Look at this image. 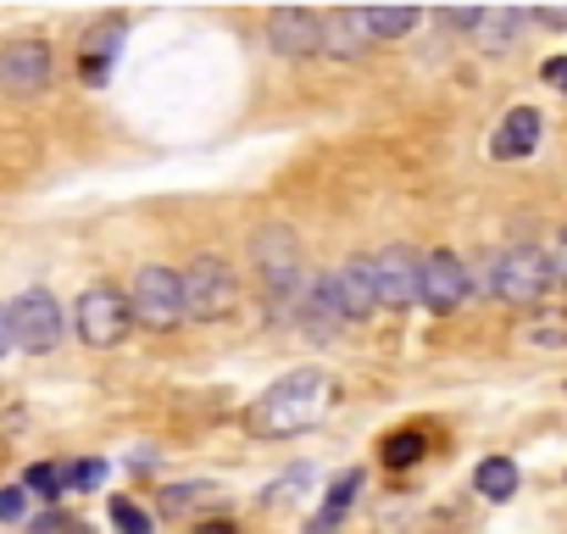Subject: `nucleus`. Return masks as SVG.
<instances>
[{"instance_id": "nucleus-1", "label": "nucleus", "mask_w": 567, "mask_h": 534, "mask_svg": "<svg viewBox=\"0 0 567 534\" xmlns=\"http://www.w3.org/2000/svg\"><path fill=\"white\" fill-rule=\"evenodd\" d=\"M334 407V379L323 368H296V373H284L272 379L256 407H250V429L267 434V440H290V434H307L329 418Z\"/></svg>"}, {"instance_id": "nucleus-2", "label": "nucleus", "mask_w": 567, "mask_h": 534, "mask_svg": "<svg viewBox=\"0 0 567 534\" xmlns=\"http://www.w3.org/2000/svg\"><path fill=\"white\" fill-rule=\"evenodd\" d=\"M250 261H256L267 296L301 318V307H307V296H312V279L301 274V245H296V234L284 228V223H272L267 234L250 239Z\"/></svg>"}, {"instance_id": "nucleus-3", "label": "nucleus", "mask_w": 567, "mask_h": 534, "mask_svg": "<svg viewBox=\"0 0 567 534\" xmlns=\"http://www.w3.org/2000/svg\"><path fill=\"white\" fill-rule=\"evenodd\" d=\"M184 318H200V324H217L239 307V279H234V267L212 250H200L189 267H184Z\"/></svg>"}, {"instance_id": "nucleus-4", "label": "nucleus", "mask_w": 567, "mask_h": 534, "mask_svg": "<svg viewBox=\"0 0 567 534\" xmlns=\"http://www.w3.org/2000/svg\"><path fill=\"white\" fill-rule=\"evenodd\" d=\"M550 285H556V274H550V256H545L539 245H512V250L495 256L489 290H495L501 301H512V307H534Z\"/></svg>"}, {"instance_id": "nucleus-5", "label": "nucleus", "mask_w": 567, "mask_h": 534, "mask_svg": "<svg viewBox=\"0 0 567 534\" xmlns=\"http://www.w3.org/2000/svg\"><path fill=\"white\" fill-rule=\"evenodd\" d=\"M128 307H134V318L145 329H178L184 324V279L173 274V267H162V261H145L134 274Z\"/></svg>"}, {"instance_id": "nucleus-6", "label": "nucleus", "mask_w": 567, "mask_h": 534, "mask_svg": "<svg viewBox=\"0 0 567 534\" xmlns=\"http://www.w3.org/2000/svg\"><path fill=\"white\" fill-rule=\"evenodd\" d=\"M128 324H134V307H128L123 290H112V285H90V290L79 296V307H73V329H79V340L95 346V351H112V346L128 335Z\"/></svg>"}, {"instance_id": "nucleus-7", "label": "nucleus", "mask_w": 567, "mask_h": 534, "mask_svg": "<svg viewBox=\"0 0 567 534\" xmlns=\"http://www.w3.org/2000/svg\"><path fill=\"white\" fill-rule=\"evenodd\" d=\"M7 312H12V346L40 357V351H51L62 340V307H56L51 290H23Z\"/></svg>"}, {"instance_id": "nucleus-8", "label": "nucleus", "mask_w": 567, "mask_h": 534, "mask_svg": "<svg viewBox=\"0 0 567 534\" xmlns=\"http://www.w3.org/2000/svg\"><path fill=\"white\" fill-rule=\"evenodd\" d=\"M417 285H423V256H412L406 245H390V250L373 256V290H379V307H390V312L417 307Z\"/></svg>"}, {"instance_id": "nucleus-9", "label": "nucleus", "mask_w": 567, "mask_h": 534, "mask_svg": "<svg viewBox=\"0 0 567 534\" xmlns=\"http://www.w3.org/2000/svg\"><path fill=\"white\" fill-rule=\"evenodd\" d=\"M467 290H473V274L462 267V256H456V250H434V256H423V285H417V301H423L434 318L456 312V307L467 301Z\"/></svg>"}, {"instance_id": "nucleus-10", "label": "nucleus", "mask_w": 567, "mask_h": 534, "mask_svg": "<svg viewBox=\"0 0 567 534\" xmlns=\"http://www.w3.org/2000/svg\"><path fill=\"white\" fill-rule=\"evenodd\" d=\"M323 285H329V296H334L340 324H362V318H373V307H379V290H373V256H351L346 267L323 274Z\"/></svg>"}, {"instance_id": "nucleus-11", "label": "nucleus", "mask_w": 567, "mask_h": 534, "mask_svg": "<svg viewBox=\"0 0 567 534\" xmlns=\"http://www.w3.org/2000/svg\"><path fill=\"white\" fill-rule=\"evenodd\" d=\"M0 84L12 95H40L51 84V45L45 40H12L0 51Z\"/></svg>"}, {"instance_id": "nucleus-12", "label": "nucleus", "mask_w": 567, "mask_h": 534, "mask_svg": "<svg viewBox=\"0 0 567 534\" xmlns=\"http://www.w3.org/2000/svg\"><path fill=\"white\" fill-rule=\"evenodd\" d=\"M267 45L278 57H312V51H323V18L307 7H278L267 18Z\"/></svg>"}, {"instance_id": "nucleus-13", "label": "nucleus", "mask_w": 567, "mask_h": 534, "mask_svg": "<svg viewBox=\"0 0 567 534\" xmlns=\"http://www.w3.org/2000/svg\"><path fill=\"white\" fill-rule=\"evenodd\" d=\"M539 112L534 106H512L506 117H501V129H495V140H489V151L501 156V162H517V156H528L534 145H539Z\"/></svg>"}, {"instance_id": "nucleus-14", "label": "nucleus", "mask_w": 567, "mask_h": 534, "mask_svg": "<svg viewBox=\"0 0 567 534\" xmlns=\"http://www.w3.org/2000/svg\"><path fill=\"white\" fill-rule=\"evenodd\" d=\"M362 484H368V473L362 468H351V473H340L334 484H329V501H323V512L307 523V534H334L340 523H346V512L357 506V495H362Z\"/></svg>"}, {"instance_id": "nucleus-15", "label": "nucleus", "mask_w": 567, "mask_h": 534, "mask_svg": "<svg viewBox=\"0 0 567 534\" xmlns=\"http://www.w3.org/2000/svg\"><path fill=\"white\" fill-rule=\"evenodd\" d=\"M517 29H523V12H512V7H484V12H473V45L478 51H506L512 40H517Z\"/></svg>"}, {"instance_id": "nucleus-16", "label": "nucleus", "mask_w": 567, "mask_h": 534, "mask_svg": "<svg viewBox=\"0 0 567 534\" xmlns=\"http://www.w3.org/2000/svg\"><path fill=\"white\" fill-rule=\"evenodd\" d=\"M368 45H373V34H368L362 12H329V18H323V51H329V57H357V51H368Z\"/></svg>"}, {"instance_id": "nucleus-17", "label": "nucleus", "mask_w": 567, "mask_h": 534, "mask_svg": "<svg viewBox=\"0 0 567 534\" xmlns=\"http://www.w3.org/2000/svg\"><path fill=\"white\" fill-rule=\"evenodd\" d=\"M123 51V23L112 18V23H101L90 40H84V57H79V68H84V79L90 84H106V73H112V57Z\"/></svg>"}, {"instance_id": "nucleus-18", "label": "nucleus", "mask_w": 567, "mask_h": 534, "mask_svg": "<svg viewBox=\"0 0 567 534\" xmlns=\"http://www.w3.org/2000/svg\"><path fill=\"white\" fill-rule=\"evenodd\" d=\"M429 429H395V434H384V445H379V456H384V468L390 473H406V468H417L423 456H429Z\"/></svg>"}, {"instance_id": "nucleus-19", "label": "nucleus", "mask_w": 567, "mask_h": 534, "mask_svg": "<svg viewBox=\"0 0 567 534\" xmlns=\"http://www.w3.org/2000/svg\"><path fill=\"white\" fill-rule=\"evenodd\" d=\"M473 490H478L484 501H512V495H517V462H512V456H484V462L473 468Z\"/></svg>"}, {"instance_id": "nucleus-20", "label": "nucleus", "mask_w": 567, "mask_h": 534, "mask_svg": "<svg viewBox=\"0 0 567 534\" xmlns=\"http://www.w3.org/2000/svg\"><path fill=\"white\" fill-rule=\"evenodd\" d=\"M362 12V23H368V34H373V45L379 40H401L406 29H417V7H357Z\"/></svg>"}, {"instance_id": "nucleus-21", "label": "nucleus", "mask_w": 567, "mask_h": 534, "mask_svg": "<svg viewBox=\"0 0 567 534\" xmlns=\"http://www.w3.org/2000/svg\"><path fill=\"white\" fill-rule=\"evenodd\" d=\"M112 528H117V534H156L151 512H145L140 501H128V495H112Z\"/></svg>"}, {"instance_id": "nucleus-22", "label": "nucleus", "mask_w": 567, "mask_h": 534, "mask_svg": "<svg viewBox=\"0 0 567 534\" xmlns=\"http://www.w3.org/2000/svg\"><path fill=\"white\" fill-rule=\"evenodd\" d=\"M23 490L40 495V501H56L68 484H62V468H56V462H34V468L23 473Z\"/></svg>"}, {"instance_id": "nucleus-23", "label": "nucleus", "mask_w": 567, "mask_h": 534, "mask_svg": "<svg viewBox=\"0 0 567 534\" xmlns=\"http://www.w3.org/2000/svg\"><path fill=\"white\" fill-rule=\"evenodd\" d=\"M217 490L212 484H173V490H162V512L167 517H184L189 506H200V501H212Z\"/></svg>"}, {"instance_id": "nucleus-24", "label": "nucleus", "mask_w": 567, "mask_h": 534, "mask_svg": "<svg viewBox=\"0 0 567 534\" xmlns=\"http://www.w3.org/2000/svg\"><path fill=\"white\" fill-rule=\"evenodd\" d=\"M101 479H106V462H95V456H90V462H68V468H62V484H68V490H95Z\"/></svg>"}, {"instance_id": "nucleus-25", "label": "nucleus", "mask_w": 567, "mask_h": 534, "mask_svg": "<svg viewBox=\"0 0 567 534\" xmlns=\"http://www.w3.org/2000/svg\"><path fill=\"white\" fill-rule=\"evenodd\" d=\"M523 340H528V346H567V324H556V318H550V324H528Z\"/></svg>"}, {"instance_id": "nucleus-26", "label": "nucleus", "mask_w": 567, "mask_h": 534, "mask_svg": "<svg viewBox=\"0 0 567 534\" xmlns=\"http://www.w3.org/2000/svg\"><path fill=\"white\" fill-rule=\"evenodd\" d=\"M23 506H29V490H23V484H7V490H0V523L23 517Z\"/></svg>"}, {"instance_id": "nucleus-27", "label": "nucleus", "mask_w": 567, "mask_h": 534, "mask_svg": "<svg viewBox=\"0 0 567 534\" xmlns=\"http://www.w3.org/2000/svg\"><path fill=\"white\" fill-rule=\"evenodd\" d=\"M539 79H545V84H556V90L567 95V57H550V62L539 68Z\"/></svg>"}, {"instance_id": "nucleus-28", "label": "nucleus", "mask_w": 567, "mask_h": 534, "mask_svg": "<svg viewBox=\"0 0 567 534\" xmlns=\"http://www.w3.org/2000/svg\"><path fill=\"white\" fill-rule=\"evenodd\" d=\"M550 274H556V285H567V228H561V239L550 250Z\"/></svg>"}, {"instance_id": "nucleus-29", "label": "nucleus", "mask_w": 567, "mask_h": 534, "mask_svg": "<svg viewBox=\"0 0 567 534\" xmlns=\"http://www.w3.org/2000/svg\"><path fill=\"white\" fill-rule=\"evenodd\" d=\"M528 18H534V23H545V29H567V12H561V7H556V12L545 7V12H528Z\"/></svg>"}, {"instance_id": "nucleus-30", "label": "nucleus", "mask_w": 567, "mask_h": 534, "mask_svg": "<svg viewBox=\"0 0 567 534\" xmlns=\"http://www.w3.org/2000/svg\"><path fill=\"white\" fill-rule=\"evenodd\" d=\"M7 351H12V312L0 307V357H7Z\"/></svg>"}, {"instance_id": "nucleus-31", "label": "nucleus", "mask_w": 567, "mask_h": 534, "mask_svg": "<svg viewBox=\"0 0 567 534\" xmlns=\"http://www.w3.org/2000/svg\"><path fill=\"white\" fill-rule=\"evenodd\" d=\"M200 534H234V523H206Z\"/></svg>"}, {"instance_id": "nucleus-32", "label": "nucleus", "mask_w": 567, "mask_h": 534, "mask_svg": "<svg viewBox=\"0 0 567 534\" xmlns=\"http://www.w3.org/2000/svg\"><path fill=\"white\" fill-rule=\"evenodd\" d=\"M62 534H90V528H84V523H68V528H62Z\"/></svg>"}]
</instances>
